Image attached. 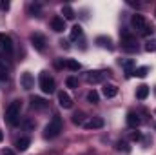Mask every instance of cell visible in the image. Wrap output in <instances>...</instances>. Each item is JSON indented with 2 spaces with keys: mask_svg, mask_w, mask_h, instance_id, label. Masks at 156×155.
I'll return each instance as SVG.
<instances>
[{
  "mask_svg": "<svg viewBox=\"0 0 156 155\" xmlns=\"http://www.w3.org/2000/svg\"><path fill=\"white\" fill-rule=\"evenodd\" d=\"M20 110H22V100H13L5 110V122L15 126L20 119Z\"/></svg>",
  "mask_w": 156,
  "mask_h": 155,
  "instance_id": "1",
  "label": "cell"
},
{
  "mask_svg": "<svg viewBox=\"0 0 156 155\" xmlns=\"http://www.w3.org/2000/svg\"><path fill=\"white\" fill-rule=\"evenodd\" d=\"M62 119L58 115H55L51 120H49V124L45 126V130H44V137L45 139H55L56 135H60V131H62Z\"/></svg>",
  "mask_w": 156,
  "mask_h": 155,
  "instance_id": "2",
  "label": "cell"
},
{
  "mask_svg": "<svg viewBox=\"0 0 156 155\" xmlns=\"http://www.w3.org/2000/svg\"><path fill=\"white\" fill-rule=\"evenodd\" d=\"M131 24H133V28H134L140 35H144V37H149V35L153 33V28L147 24V20H145L142 15H133Z\"/></svg>",
  "mask_w": 156,
  "mask_h": 155,
  "instance_id": "3",
  "label": "cell"
},
{
  "mask_svg": "<svg viewBox=\"0 0 156 155\" xmlns=\"http://www.w3.org/2000/svg\"><path fill=\"white\" fill-rule=\"evenodd\" d=\"M122 49L127 53H136L138 51V40L134 35H131L129 31L122 33Z\"/></svg>",
  "mask_w": 156,
  "mask_h": 155,
  "instance_id": "4",
  "label": "cell"
},
{
  "mask_svg": "<svg viewBox=\"0 0 156 155\" xmlns=\"http://www.w3.org/2000/svg\"><path fill=\"white\" fill-rule=\"evenodd\" d=\"M55 88H56V84H55V78L51 77L47 71H42L40 73V89L44 91V93H53L55 91Z\"/></svg>",
  "mask_w": 156,
  "mask_h": 155,
  "instance_id": "5",
  "label": "cell"
},
{
  "mask_svg": "<svg viewBox=\"0 0 156 155\" xmlns=\"http://www.w3.org/2000/svg\"><path fill=\"white\" fill-rule=\"evenodd\" d=\"M107 73L109 71H89L85 75V80L89 84H100V82H104V78L107 77Z\"/></svg>",
  "mask_w": 156,
  "mask_h": 155,
  "instance_id": "6",
  "label": "cell"
},
{
  "mask_svg": "<svg viewBox=\"0 0 156 155\" xmlns=\"http://www.w3.org/2000/svg\"><path fill=\"white\" fill-rule=\"evenodd\" d=\"M31 44L37 51H44L45 49V37L40 35V33H33L31 35Z\"/></svg>",
  "mask_w": 156,
  "mask_h": 155,
  "instance_id": "7",
  "label": "cell"
},
{
  "mask_svg": "<svg viewBox=\"0 0 156 155\" xmlns=\"http://www.w3.org/2000/svg\"><path fill=\"white\" fill-rule=\"evenodd\" d=\"M0 49H4L7 55H11V51H13V40L5 33H0Z\"/></svg>",
  "mask_w": 156,
  "mask_h": 155,
  "instance_id": "8",
  "label": "cell"
},
{
  "mask_svg": "<svg viewBox=\"0 0 156 155\" xmlns=\"http://www.w3.org/2000/svg\"><path fill=\"white\" fill-rule=\"evenodd\" d=\"M58 104H60L64 110H69V108L73 106V100H71V97H69L66 91H58Z\"/></svg>",
  "mask_w": 156,
  "mask_h": 155,
  "instance_id": "9",
  "label": "cell"
},
{
  "mask_svg": "<svg viewBox=\"0 0 156 155\" xmlns=\"http://www.w3.org/2000/svg\"><path fill=\"white\" fill-rule=\"evenodd\" d=\"M102 126H104V119H100V117H93L83 122V128H87V130H98Z\"/></svg>",
  "mask_w": 156,
  "mask_h": 155,
  "instance_id": "10",
  "label": "cell"
},
{
  "mask_svg": "<svg viewBox=\"0 0 156 155\" xmlns=\"http://www.w3.org/2000/svg\"><path fill=\"white\" fill-rule=\"evenodd\" d=\"M51 28H53V31L62 33V31L66 29V20H64L62 17H53V20H51Z\"/></svg>",
  "mask_w": 156,
  "mask_h": 155,
  "instance_id": "11",
  "label": "cell"
},
{
  "mask_svg": "<svg viewBox=\"0 0 156 155\" xmlns=\"http://www.w3.org/2000/svg\"><path fill=\"white\" fill-rule=\"evenodd\" d=\"M20 84H22L24 89H31V88L35 86V78H33L31 73H24V75L20 77Z\"/></svg>",
  "mask_w": 156,
  "mask_h": 155,
  "instance_id": "12",
  "label": "cell"
},
{
  "mask_svg": "<svg viewBox=\"0 0 156 155\" xmlns=\"http://www.w3.org/2000/svg\"><path fill=\"white\" fill-rule=\"evenodd\" d=\"M140 122H142V119H140L138 113H134V112H129V113H127V124H129L131 128H138Z\"/></svg>",
  "mask_w": 156,
  "mask_h": 155,
  "instance_id": "13",
  "label": "cell"
},
{
  "mask_svg": "<svg viewBox=\"0 0 156 155\" xmlns=\"http://www.w3.org/2000/svg\"><path fill=\"white\" fill-rule=\"evenodd\" d=\"M31 106L35 110H45L47 108V100L42 97H31Z\"/></svg>",
  "mask_w": 156,
  "mask_h": 155,
  "instance_id": "14",
  "label": "cell"
},
{
  "mask_svg": "<svg viewBox=\"0 0 156 155\" xmlns=\"http://www.w3.org/2000/svg\"><path fill=\"white\" fill-rule=\"evenodd\" d=\"M102 93H104V97L113 99V97H116L118 88H116V86H113V84H105V86H104V89H102Z\"/></svg>",
  "mask_w": 156,
  "mask_h": 155,
  "instance_id": "15",
  "label": "cell"
},
{
  "mask_svg": "<svg viewBox=\"0 0 156 155\" xmlns=\"http://www.w3.org/2000/svg\"><path fill=\"white\" fill-rule=\"evenodd\" d=\"M149 86H145V84H142V86H138L136 88V99H140V100H145L147 99V95H149Z\"/></svg>",
  "mask_w": 156,
  "mask_h": 155,
  "instance_id": "16",
  "label": "cell"
},
{
  "mask_svg": "<svg viewBox=\"0 0 156 155\" xmlns=\"http://www.w3.org/2000/svg\"><path fill=\"white\" fill-rule=\"evenodd\" d=\"M96 44L102 46V47H107V49H113V40L109 37H98L96 39Z\"/></svg>",
  "mask_w": 156,
  "mask_h": 155,
  "instance_id": "17",
  "label": "cell"
},
{
  "mask_svg": "<svg viewBox=\"0 0 156 155\" xmlns=\"http://www.w3.org/2000/svg\"><path fill=\"white\" fill-rule=\"evenodd\" d=\"M64 68H67L71 71H78L80 70V62L73 60V59H67V60H64Z\"/></svg>",
  "mask_w": 156,
  "mask_h": 155,
  "instance_id": "18",
  "label": "cell"
},
{
  "mask_svg": "<svg viewBox=\"0 0 156 155\" xmlns=\"http://www.w3.org/2000/svg\"><path fill=\"white\" fill-rule=\"evenodd\" d=\"M62 15H64V20H73L75 18V11L71 6H64L62 7Z\"/></svg>",
  "mask_w": 156,
  "mask_h": 155,
  "instance_id": "19",
  "label": "cell"
},
{
  "mask_svg": "<svg viewBox=\"0 0 156 155\" xmlns=\"http://www.w3.org/2000/svg\"><path fill=\"white\" fill-rule=\"evenodd\" d=\"M122 66H123V70H125V73H127V75H131V73L134 71V60H133V59L122 60Z\"/></svg>",
  "mask_w": 156,
  "mask_h": 155,
  "instance_id": "20",
  "label": "cell"
},
{
  "mask_svg": "<svg viewBox=\"0 0 156 155\" xmlns=\"http://www.w3.org/2000/svg\"><path fill=\"white\" fill-rule=\"evenodd\" d=\"M29 137H22V139H18L16 141V150H20V152H26L27 150V146H29Z\"/></svg>",
  "mask_w": 156,
  "mask_h": 155,
  "instance_id": "21",
  "label": "cell"
},
{
  "mask_svg": "<svg viewBox=\"0 0 156 155\" xmlns=\"http://www.w3.org/2000/svg\"><path fill=\"white\" fill-rule=\"evenodd\" d=\"M9 77V68L5 66V62L0 59V80H7Z\"/></svg>",
  "mask_w": 156,
  "mask_h": 155,
  "instance_id": "22",
  "label": "cell"
},
{
  "mask_svg": "<svg viewBox=\"0 0 156 155\" xmlns=\"http://www.w3.org/2000/svg\"><path fill=\"white\" fill-rule=\"evenodd\" d=\"M82 33H83V31H82V28H80V26H73V29H71V35H69V39L71 40H78L80 39V37H82Z\"/></svg>",
  "mask_w": 156,
  "mask_h": 155,
  "instance_id": "23",
  "label": "cell"
},
{
  "mask_svg": "<svg viewBox=\"0 0 156 155\" xmlns=\"http://www.w3.org/2000/svg\"><path fill=\"white\" fill-rule=\"evenodd\" d=\"M147 73H149V68H147V66H142V68H136V70L133 71V75H136L138 78H144L145 75H147Z\"/></svg>",
  "mask_w": 156,
  "mask_h": 155,
  "instance_id": "24",
  "label": "cell"
},
{
  "mask_svg": "<svg viewBox=\"0 0 156 155\" xmlns=\"http://www.w3.org/2000/svg\"><path fill=\"white\" fill-rule=\"evenodd\" d=\"M73 122L78 124V126H83V122H85V115H83L82 112H76V113L73 115Z\"/></svg>",
  "mask_w": 156,
  "mask_h": 155,
  "instance_id": "25",
  "label": "cell"
},
{
  "mask_svg": "<svg viewBox=\"0 0 156 155\" xmlns=\"http://www.w3.org/2000/svg\"><path fill=\"white\" fill-rule=\"evenodd\" d=\"M87 100H89V102H93V104H96V102L100 100V95L93 89V91H89V93H87Z\"/></svg>",
  "mask_w": 156,
  "mask_h": 155,
  "instance_id": "26",
  "label": "cell"
},
{
  "mask_svg": "<svg viewBox=\"0 0 156 155\" xmlns=\"http://www.w3.org/2000/svg\"><path fill=\"white\" fill-rule=\"evenodd\" d=\"M29 13L33 17H40V4H31L29 6Z\"/></svg>",
  "mask_w": 156,
  "mask_h": 155,
  "instance_id": "27",
  "label": "cell"
},
{
  "mask_svg": "<svg viewBox=\"0 0 156 155\" xmlns=\"http://www.w3.org/2000/svg\"><path fill=\"white\" fill-rule=\"evenodd\" d=\"M66 84H67V88H78V78L76 77H67V80H66Z\"/></svg>",
  "mask_w": 156,
  "mask_h": 155,
  "instance_id": "28",
  "label": "cell"
},
{
  "mask_svg": "<svg viewBox=\"0 0 156 155\" xmlns=\"http://www.w3.org/2000/svg\"><path fill=\"white\" fill-rule=\"evenodd\" d=\"M145 49L151 53V51H156V39L153 40H147V44H145Z\"/></svg>",
  "mask_w": 156,
  "mask_h": 155,
  "instance_id": "29",
  "label": "cell"
},
{
  "mask_svg": "<svg viewBox=\"0 0 156 155\" xmlns=\"http://www.w3.org/2000/svg\"><path fill=\"white\" fill-rule=\"evenodd\" d=\"M0 9H2V11H7V9H9V2H7V0H2V2H0Z\"/></svg>",
  "mask_w": 156,
  "mask_h": 155,
  "instance_id": "30",
  "label": "cell"
},
{
  "mask_svg": "<svg viewBox=\"0 0 156 155\" xmlns=\"http://www.w3.org/2000/svg\"><path fill=\"white\" fill-rule=\"evenodd\" d=\"M118 150H123V152H129V146H127V142H118Z\"/></svg>",
  "mask_w": 156,
  "mask_h": 155,
  "instance_id": "31",
  "label": "cell"
},
{
  "mask_svg": "<svg viewBox=\"0 0 156 155\" xmlns=\"http://www.w3.org/2000/svg\"><path fill=\"white\" fill-rule=\"evenodd\" d=\"M24 126H26V130H31V128H35V122H31V120H24Z\"/></svg>",
  "mask_w": 156,
  "mask_h": 155,
  "instance_id": "32",
  "label": "cell"
},
{
  "mask_svg": "<svg viewBox=\"0 0 156 155\" xmlns=\"http://www.w3.org/2000/svg\"><path fill=\"white\" fill-rule=\"evenodd\" d=\"M131 139H133V141H140V139H142V135H140L138 131H133V133H131Z\"/></svg>",
  "mask_w": 156,
  "mask_h": 155,
  "instance_id": "33",
  "label": "cell"
},
{
  "mask_svg": "<svg viewBox=\"0 0 156 155\" xmlns=\"http://www.w3.org/2000/svg\"><path fill=\"white\" fill-rule=\"evenodd\" d=\"M4 155H15V152L13 150H9V148H4V152H2Z\"/></svg>",
  "mask_w": 156,
  "mask_h": 155,
  "instance_id": "34",
  "label": "cell"
},
{
  "mask_svg": "<svg viewBox=\"0 0 156 155\" xmlns=\"http://www.w3.org/2000/svg\"><path fill=\"white\" fill-rule=\"evenodd\" d=\"M2 139H4V135H2V131H0V141H2Z\"/></svg>",
  "mask_w": 156,
  "mask_h": 155,
  "instance_id": "35",
  "label": "cell"
},
{
  "mask_svg": "<svg viewBox=\"0 0 156 155\" xmlns=\"http://www.w3.org/2000/svg\"><path fill=\"white\" fill-rule=\"evenodd\" d=\"M154 95H156V86H154Z\"/></svg>",
  "mask_w": 156,
  "mask_h": 155,
  "instance_id": "36",
  "label": "cell"
}]
</instances>
